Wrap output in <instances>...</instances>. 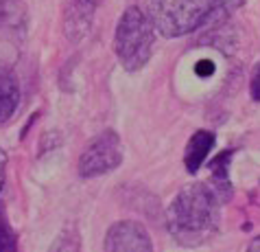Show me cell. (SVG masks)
Wrapping results in <instances>:
<instances>
[{
    "mask_svg": "<svg viewBox=\"0 0 260 252\" xmlns=\"http://www.w3.org/2000/svg\"><path fill=\"white\" fill-rule=\"evenodd\" d=\"M166 226L179 246H204L221 226V200L208 182H194L186 186L169 206Z\"/></svg>",
    "mask_w": 260,
    "mask_h": 252,
    "instance_id": "1",
    "label": "cell"
},
{
    "mask_svg": "<svg viewBox=\"0 0 260 252\" xmlns=\"http://www.w3.org/2000/svg\"><path fill=\"white\" fill-rule=\"evenodd\" d=\"M16 248H18L16 233H13L9 219H7L3 202H0V252H13Z\"/></svg>",
    "mask_w": 260,
    "mask_h": 252,
    "instance_id": "10",
    "label": "cell"
},
{
    "mask_svg": "<svg viewBox=\"0 0 260 252\" xmlns=\"http://www.w3.org/2000/svg\"><path fill=\"white\" fill-rule=\"evenodd\" d=\"M114 50L129 73L140 70L149 62L153 50V24L140 7H129L120 16L114 33Z\"/></svg>",
    "mask_w": 260,
    "mask_h": 252,
    "instance_id": "3",
    "label": "cell"
},
{
    "mask_svg": "<svg viewBox=\"0 0 260 252\" xmlns=\"http://www.w3.org/2000/svg\"><path fill=\"white\" fill-rule=\"evenodd\" d=\"M120 162L122 149L118 134L112 129H105L85 145L81 158H79V174L81 178H96L120 167Z\"/></svg>",
    "mask_w": 260,
    "mask_h": 252,
    "instance_id": "4",
    "label": "cell"
},
{
    "mask_svg": "<svg viewBox=\"0 0 260 252\" xmlns=\"http://www.w3.org/2000/svg\"><path fill=\"white\" fill-rule=\"evenodd\" d=\"M99 0H66L63 7V31L70 42H81L94 22Z\"/></svg>",
    "mask_w": 260,
    "mask_h": 252,
    "instance_id": "6",
    "label": "cell"
},
{
    "mask_svg": "<svg viewBox=\"0 0 260 252\" xmlns=\"http://www.w3.org/2000/svg\"><path fill=\"white\" fill-rule=\"evenodd\" d=\"M105 250L107 252H151L153 243H151L147 228L140 221L125 219L107 230Z\"/></svg>",
    "mask_w": 260,
    "mask_h": 252,
    "instance_id": "5",
    "label": "cell"
},
{
    "mask_svg": "<svg viewBox=\"0 0 260 252\" xmlns=\"http://www.w3.org/2000/svg\"><path fill=\"white\" fill-rule=\"evenodd\" d=\"M194 73H197V77H212L214 64L210 60H201V62H197V66H194Z\"/></svg>",
    "mask_w": 260,
    "mask_h": 252,
    "instance_id": "11",
    "label": "cell"
},
{
    "mask_svg": "<svg viewBox=\"0 0 260 252\" xmlns=\"http://www.w3.org/2000/svg\"><path fill=\"white\" fill-rule=\"evenodd\" d=\"M20 103V83L11 70L0 66V123L13 117Z\"/></svg>",
    "mask_w": 260,
    "mask_h": 252,
    "instance_id": "8",
    "label": "cell"
},
{
    "mask_svg": "<svg viewBox=\"0 0 260 252\" xmlns=\"http://www.w3.org/2000/svg\"><path fill=\"white\" fill-rule=\"evenodd\" d=\"M249 250H260V237H256V239L249 243Z\"/></svg>",
    "mask_w": 260,
    "mask_h": 252,
    "instance_id": "14",
    "label": "cell"
},
{
    "mask_svg": "<svg viewBox=\"0 0 260 252\" xmlns=\"http://www.w3.org/2000/svg\"><path fill=\"white\" fill-rule=\"evenodd\" d=\"M249 90H251V99H254V101H260V64L254 68V77H251Z\"/></svg>",
    "mask_w": 260,
    "mask_h": 252,
    "instance_id": "12",
    "label": "cell"
},
{
    "mask_svg": "<svg viewBox=\"0 0 260 252\" xmlns=\"http://www.w3.org/2000/svg\"><path fill=\"white\" fill-rule=\"evenodd\" d=\"M230 158H232V151H223L221 156H216L210 169H212V176L208 180V184H210V189L216 193V198L223 202H228L232 198V186H230V178H228V162Z\"/></svg>",
    "mask_w": 260,
    "mask_h": 252,
    "instance_id": "9",
    "label": "cell"
},
{
    "mask_svg": "<svg viewBox=\"0 0 260 252\" xmlns=\"http://www.w3.org/2000/svg\"><path fill=\"white\" fill-rule=\"evenodd\" d=\"M214 147V134L206 132V129H199V132L192 134V138L188 141V147H186L184 154V164L190 174H197L201 169V164L210 154V149Z\"/></svg>",
    "mask_w": 260,
    "mask_h": 252,
    "instance_id": "7",
    "label": "cell"
},
{
    "mask_svg": "<svg viewBox=\"0 0 260 252\" xmlns=\"http://www.w3.org/2000/svg\"><path fill=\"white\" fill-rule=\"evenodd\" d=\"M5 174H7V154L0 149V189L5 186Z\"/></svg>",
    "mask_w": 260,
    "mask_h": 252,
    "instance_id": "13",
    "label": "cell"
},
{
    "mask_svg": "<svg viewBox=\"0 0 260 252\" xmlns=\"http://www.w3.org/2000/svg\"><path fill=\"white\" fill-rule=\"evenodd\" d=\"M219 0H144L153 29L164 38H179L208 24Z\"/></svg>",
    "mask_w": 260,
    "mask_h": 252,
    "instance_id": "2",
    "label": "cell"
}]
</instances>
